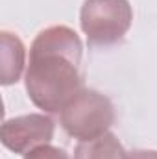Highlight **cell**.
<instances>
[{"label": "cell", "mask_w": 157, "mask_h": 159, "mask_svg": "<svg viewBox=\"0 0 157 159\" xmlns=\"http://www.w3.org/2000/svg\"><path fill=\"white\" fill-rule=\"evenodd\" d=\"M61 128L67 135L81 141H92L113 126L115 107L113 102L92 89H81L76 98L59 113Z\"/></svg>", "instance_id": "2"}, {"label": "cell", "mask_w": 157, "mask_h": 159, "mask_svg": "<svg viewBox=\"0 0 157 159\" xmlns=\"http://www.w3.org/2000/svg\"><path fill=\"white\" fill-rule=\"evenodd\" d=\"M126 159H157V150H131Z\"/></svg>", "instance_id": "8"}, {"label": "cell", "mask_w": 157, "mask_h": 159, "mask_svg": "<svg viewBox=\"0 0 157 159\" xmlns=\"http://www.w3.org/2000/svg\"><path fill=\"white\" fill-rule=\"evenodd\" d=\"M81 54V39L69 26H50L34 39L24 83L44 113H61L83 89Z\"/></svg>", "instance_id": "1"}, {"label": "cell", "mask_w": 157, "mask_h": 159, "mask_svg": "<svg viewBox=\"0 0 157 159\" xmlns=\"http://www.w3.org/2000/svg\"><path fill=\"white\" fill-rule=\"evenodd\" d=\"M126 156L120 141L109 131L92 141H81L74 150V159H126Z\"/></svg>", "instance_id": "6"}, {"label": "cell", "mask_w": 157, "mask_h": 159, "mask_svg": "<svg viewBox=\"0 0 157 159\" xmlns=\"http://www.w3.org/2000/svg\"><path fill=\"white\" fill-rule=\"evenodd\" d=\"M0 41H2V56H0L2 76H0V81H2V85H11V83H17L20 80V74L24 70L26 50H24L22 41L15 34L2 32Z\"/></svg>", "instance_id": "5"}, {"label": "cell", "mask_w": 157, "mask_h": 159, "mask_svg": "<svg viewBox=\"0 0 157 159\" xmlns=\"http://www.w3.org/2000/svg\"><path fill=\"white\" fill-rule=\"evenodd\" d=\"M54 120L43 113H30L2 124V144L15 154H28L43 144H50L54 137Z\"/></svg>", "instance_id": "4"}, {"label": "cell", "mask_w": 157, "mask_h": 159, "mask_svg": "<svg viewBox=\"0 0 157 159\" xmlns=\"http://www.w3.org/2000/svg\"><path fill=\"white\" fill-rule=\"evenodd\" d=\"M133 20L128 0H85L79 24L91 46H111L124 39Z\"/></svg>", "instance_id": "3"}, {"label": "cell", "mask_w": 157, "mask_h": 159, "mask_svg": "<svg viewBox=\"0 0 157 159\" xmlns=\"http://www.w3.org/2000/svg\"><path fill=\"white\" fill-rule=\"evenodd\" d=\"M24 159H70L69 154L63 150V148H57V146H50V144H43L39 148L28 152Z\"/></svg>", "instance_id": "7"}]
</instances>
